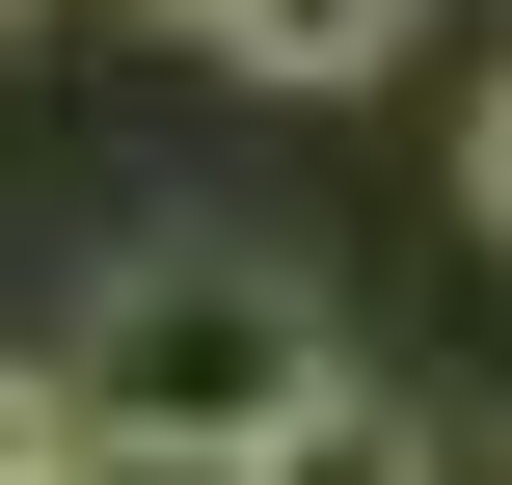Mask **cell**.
Returning <instances> with one entry per match:
<instances>
[{
	"mask_svg": "<svg viewBox=\"0 0 512 485\" xmlns=\"http://www.w3.org/2000/svg\"><path fill=\"white\" fill-rule=\"evenodd\" d=\"M297 378H351V351H324V297L243 270V243H135V270L54 324V405H81V432H162V459H270Z\"/></svg>",
	"mask_w": 512,
	"mask_h": 485,
	"instance_id": "cell-1",
	"label": "cell"
},
{
	"mask_svg": "<svg viewBox=\"0 0 512 485\" xmlns=\"http://www.w3.org/2000/svg\"><path fill=\"white\" fill-rule=\"evenodd\" d=\"M405 27H432V0H216L189 54H243V81H378Z\"/></svg>",
	"mask_w": 512,
	"mask_h": 485,
	"instance_id": "cell-2",
	"label": "cell"
},
{
	"mask_svg": "<svg viewBox=\"0 0 512 485\" xmlns=\"http://www.w3.org/2000/svg\"><path fill=\"white\" fill-rule=\"evenodd\" d=\"M243 485H432V405H378V378H297V432Z\"/></svg>",
	"mask_w": 512,
	"mask_h": 485,
	"instance_id": "cell-3",
	"label": "cell"
},
{
	"mask_svg": "<svg viewBox=\"0 0 512 485\" xmlns=\"http://www.w3.org/2000/svg\"><path fill=\"white\" fill-rule=\"evenodd\" d=\"M54 432H81V405H54V351H0V485L54 459Z\"/></svg>",
	"mask_w": 512,
	"mask_h": 485,
	"instance_id": "cell-4",
	"label": "cell"
},
{
	"mask_svg": "<svg viewBox=\"0 0 512 485\" xmlns=\"http://www.w3.org/2000/svg\"><path fill=\"white\" fill-rule=\"evenodd\" d=\"M459 216H486V243H512V81H486V108H459Z\"/></svg>",
	"mask_w": 512,
	"mask_h": 485,
	"instance_id": "cell-5",
	"label": "cell"
},
{
	"mask_svg": "<svg viewBox=\"0 0 512 485\" xmlns=\"http://www.w3.org/2000/svg\"><path fill=\"white\" fill-rule=\"evenodd\" d=\"M81 485H243V459H162V432H81Z\"/></svg>",
	"mask_w": 512,
	"mask_h": 485,
	"instance_id": "cell-6",
	"label": "cell"
}]
</instances>
